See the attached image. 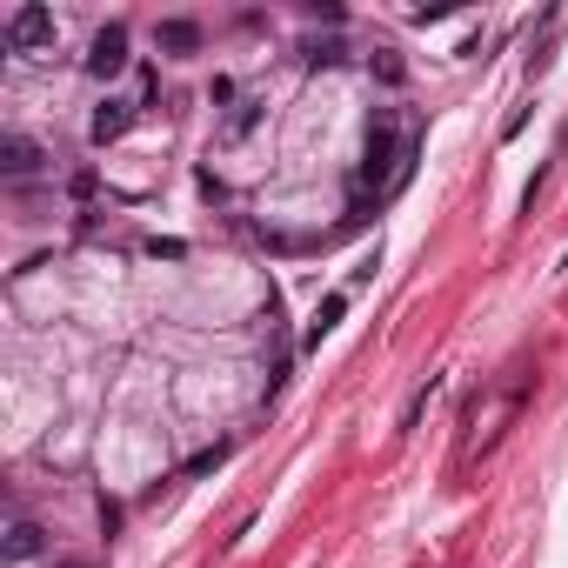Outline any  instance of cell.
<instances>
[{"label": "cell", "mask_w": 568, "mask_h": 568, "mask_svg": "<svg viewBox=\"0 0 568 568\" xmlns=\"http://www.w3.org/2000/svg\"><path fill=\"white\" fill-rule=\"evenodd\" d=\"M121 67H127V27L114 21V27L94 34V47H88V74H94V80H114Z\"/></svg>", "instance_id": "1"}, {"label": "cell", "mask_w": 568, "mask_h": 568, "mask_svg": "<svg viewBox=\"0 0 568 568\" xmlns=\"http://www.w3.org/2000/svg\"><path fill=\"white\" fill-rule=\"evenodd\" d=\"M47 41H54V14H47V8H21V14L8 21V47L34 54V47H47Z\"/></svg>", "instance_id": "2"}, {"label": "cell", "mask_w": 568, "mask_h": 568, "mask_svg": "<svg viewBox=\"0 0 568 568\" xmlns=\"http://www.w3.org/2000/svg\"><path fill=\"white\" fill-rule=\"evenodd\" d=\"M127 121H134V108H127V101H101V108H94V127H88V134H94V147L121 141V134H127Z\"/></svg>", "instance_id": "3"}, {"label": "cell", "mask_w": 568, "mask_h": 568, "mask_svg": "<svg viewBox=\"0 0 568 568\" xmlns=\"http://www.w3.org/2000/svg\"><path fill=\"white\" fill-rule=\"evenodd\" d=\"M0 168H8L14 181H21V175H34V168H41V147H34L27 134H8V141H0Z\"/></svg>", "instance_id": "4"}, {"label": "cell", "mask_w": 568, "mask_h": 568, "mask_svg": "<svg viewBox=\"0 0 568 568\" xmlns=\"http://www.w3.org/2000/svg\"><path fill=\"white\" fill-rule=\"evenodd\" d=\"M160 47H168V54H194L201 47V27L194 21H160Z\"/></svg>", "instance_id": "5"}, {"label": "cell", "mask_w": 568, "mask_h": 568, "mask_svg": "<svg viewBox=\"0 0 568 568\" xmlns=\"http://www.w3.org/2000/svg\"><path fill=\"white\" fill-rule=\"evenodd\" d=\"M41 555V528L34 522H14L8 528V561H34Z\"/></svg>", "instance_id": "6"}, {"label": "cell", "mask_w": 568, "mask_h": 568, "mask_svg": "<svg viewBox=\"0 0 568 568\" xmlns=\"http://www.w3.org/2000/svg\"><path fill=\"white\" fill-rule=\"evenodd\" d=\"M342 308H348V294H328V301L314 308V328H308V348H314V342H321V335H328L335 321H342Z\"/></svg>", "instance_id": "7"}, {"label": "cell", "mask_w": 568, "mask_h": 568, "mask_svg": "<svg viewBox=\"0 0 568 568\" xmlns=\"http://www.w3.org/2000/svg\"><path fill=\"white\" fill-rule=\"evenodd\" d=\"M375 80H388V88H401V80H409V67H401V54H375Z\"/></svg>", "instance_id": "8"}, {"label": "cell", "mask_w": 568, "mask_h": 568, "mask_svg": "<svg viewBox=\"0 0 568 568\" xmlns=\"http://www.w3.org/2000/svg\"><path fill=\"white\" fill-rule=\"evenodd\" d=\"M335 60H342V41H314L308 47V67H335Z\"/></svg>", "instance_id": "9"}, {"label": "cell", "mask_w": 568, "mask_h": 568, "mask_svg": "<svg viewBox=\"0 0 568 568\" xmlns=\"http://www.w3.org/2000/svg\"><path fill=\"white\" fill-rule=\"evenodd\" d=\"M221 461H227V448H201V455H194V461H188V475H214V468H221Z\"/></svg>", "instance_id": "10"}, {"label": "cell", "mask_w": 568, "mask_h": 568, "mask_svg": "<svg viewBox=\"0 0 568 568\" xmlns=\"http://www.w3.org/2000/svg\"><path fill=\"white\" fill-rule=\"evenodd\" d=\"M248 127H255V101H241V108L227 114V134H248Z\"/></svg>", "instance_id": "11"}, {"label": "cell", "mask_w": 568, "mask_h": 568, "mask_svg": "<svg viewBox=\"0 0 568 568\" xmlns=\"http://www.w3.org/2000/svg\"><path fill=\"white\" fill-rule=\"evenodd\" d=\"M60 568H88V561H60Z\"/></svg>", "instance_id": "12"}]
</instances>
